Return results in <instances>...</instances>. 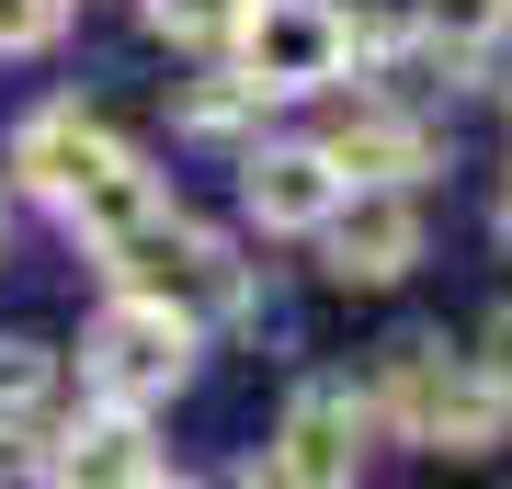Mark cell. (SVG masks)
<instances>
[{
  "instance_id": "obj_1",
  "label": "cell",
  "mask_w": 512,
  "mask_h": 489,
  "mask_svg": "<svg viewBox=\"0 0 512 489\" xmlns=\"http://www.w3.org/2000/svg\"><path fill=\"white\" fill-rule=\"evenodd\" d=\"M12 171L35 182L57 217L92 239V251H114V239H126L148 205H160V182L137 171V148L114 137V126H92V114H69V103H57V114H35V126L12 137Z\"/></svg>"
},
{
  "instance_id": "obj_2",
  "label": "cell",
  "mask_w": 512,
  "mask_h": 489,
  "mask_svg": "<svg viewBox=\"0 0 512 489\" xmlns=\"http://www.w3.org/2000/svg\"><path fill=\"white\" fill-rule=\"evenodd\" d=\"M387 410H399L410 444H444V455H490L512 433V376L490 353H444L433 330L387 342Z\"/></svg>"
},
{
  "instance_id": "obj_3",
  "label": "cell",
  "mask_w": 512,
  "mask_h": 489,
  "mask_svg": "<svg viewBox=\"0 0 512 489\" xmlns=\"http://www.w3.org/2000/svg\"><path fill=\"white\" fill-rule=\"evenodd\" d=\"M353 69V23L330 0H251L239 12V80L262 103H296V91H330Z\"/></svg>"
},
{
  "instance_id": "obj_4",
  "label": "cell",
  "mask_w": 512,
  "mask_h": 489,
  "mask_svg": "<svg viewBox=\"0 0 512 489\" xmlns=\"http://www.w3.org/2000/svg\"><path fill=\"white\" fill-rule=\"evenodd\" d=\"M183 364H194V319L160 308V296H114L103 330L80 342V376H92V399H114V410L171 399V387H183Z\"/></svg>"
},
{
  "instance_id": "obj_5",
  "label": "cell",
  "mask_w": 512,
  "mask_h": 489,
  "mask_svg": "<svg viewBox=\"0 0 512 489\" xmlns=\"http://www.w3.org/2000/svg\"><path fill=\"white\" fill-rule=\"evenodd\" d=\"M103 262H114V285H126V296H160V308H183V319H205V308H228V296H239V262H228L194 217H171V205H148Z\"/></svg>"
},
{
  "instance_id": "obj_6",
  "label": "cell",
  "mask_w": 512,
  "mask_h": 489,
  "mask_svg": "<svg viewBox=\"0 0 512 489\" xmlns=\"http://www.w3.org/2000/svg\"><path fill=\"white\" fill-rule=\"evenodd\" d=\"M319 239H330V273H342V285H399L421 262V205H410V182H387V194L330 205Z\"/></svg>"
},
{
  "instance_id": "obj_7",
  "label": "cell",
  "mask_w": 512,
  "mask_h": 489,
  "mask_svg": "<svg viewBox=\"0 0 512 489\" xmlns=\"http://www.w3.org/2000/svg\"><path fill=\"white\" fill-rule=\"evenodd\" d=\"M353 467H365V399H353V387H296L285 421H274V478L330 489Z\"/></svg>"
},
{
  "instance_id": "obj_8",
  "label": "cell",
  "mask_w": 512,
  "mask_h": 489,
  "mask_svg": "<svg viewBox=\"0 0 512 489\" xmlns=\"http://www.w3.org/2000/svg\"><path fill=\"white\" fill-rule=\"evenodd\" d=\"M342 205V160L308 137V148H251V217L262 228H319Z\"/></svg>"
},
{
  "instance_id": "obj_9",
  "label": "cell",
  "mask_w": 512,
  "mask_h": 489,
  "mask_svg": "<svg viewBox=\"0 0 512 489\" xmlns=\"http://www.w3.org/2000/svg\"><path fill=\"white\" fill-rule=\"evenodd\" d=\"M319 148L342 160V182H353V171H365V182H421V160H433V148H421V126H410V114H387V103H353Z\"/></svg>"
},
{
  "instance_id": "obj_10",
  "label": "cell",
  "mask_w": 512,
  "mask_h": 489,
  "mask_svg": "<svg viewBox=\"0 0 512 489\" xmlns=\"http://www.w3.org/2000/svg\"><path fill=\"white\" fill-rule=\"evenodd\" d=\"M57 478H171V455L137 433V410H114V399H103V421H80V433H69Z\"/></svg>"
},
{
  "instance_id": "obj_11",
  "label": "cell",
  "mask_w": 512,
  "mask_h": 489,
  "mask_svg": "<svg viewBox=\"0 0 512 489\" xmlns=\"http://www.w3.org/2000/svg\"><path fill=\"white\" fill-rule=\"evenodd\" d=\"M501 23H512V0H421V35H433L444 57H478Z\"/></svg>"
},
{
  "instance_id": "obj_12",
  "label": "cell",
  "mask_w": 512,
  "mask_h": 489,
  "mask_svg": "<svg viewBox=\"0 0 512 489\" xmlns=\"http://www.w3.org/2000/svg\"><path fill=\"white\" fill-rule=\"evenodd\" d=\"M57 399V353L46 342H0V421H35Z\"/></svg>"
},
{
  "instance_id": "obj_13",
  "label": "cell",
  "mask_w": 512,
  "mask_h": 489,
  "mask_svg": "<svg viewBox=\"0 0 512 489\" xmlns=\"http://www.w3.org/2000/svg\"><path fill=\"white\" fill-rule=\"evenodd\" d=\"M239 12H251V0H148V23H160V35H183V46L239 35Z\"/></svg>"
},
{
  "instance_id": "obj_14",
  "label": "cell",
  "mask_w": 512,
  "mask_h": 489,
  "mask_svg": "<svg viewBox=\"0 0 512 489\" xmlns=\"http://www.w3.org/2000/svg\"><path fill=\"white\" fill-rule=\"evenodd\" d=\"M57 23H69V0H0V57L57 46Z\"/></svg>"
},
{
  "instance_id": "obj_15",
  "label": "cell",
  "mask_w": 512,
  "mask_h": 489,
  "mask_svg": "<svg viewBox=\"0 0 512 489\" xmlns=\"http://www.w3.org/2000/svg\"><path fill=\"white\" fill-rule=\"evenodd\" d=\"M490 364H501V376H512V308L490 319Z\"/></svg>"
},
{
  "instance_id": "obj_16",
  "label": "cell",
  "mask_w": 512,
  "mask_h": 489,
  "mask_svg": "<svg viewBox=\"0 0 512 489\" xmlns=\"http://www.w3.org/2000/svg\"><path fill=\"white\" fill-rule=\"evenodd\" d=\"M23 467H35V455H23V444H12V433H0V478H23Z\"/></svg>"
}]
</instances>
